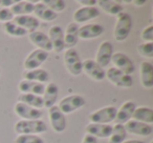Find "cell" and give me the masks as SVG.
I'll return each instance as SVG.
<instances>
[{"instance_id": "cell-19", "label": "cell", "mask_w": 153, "mask_h": 143, "mask_svg": "<svg viewBox=\"0 0 153 143\" xmlns=\"http://www.w3.org/2000/svg\"><path fill=\"white\" fill-rule=\"evenodd\" d=\"M17 25L21 26L22 28L26 31V32H35L40 25V22L36 17L30 15H22V16H15L13 19Z\"/></svg>"}, {"instance_id": "cell-13", "label": "cell", "mask_w": 153, "mask_h": 143, "mask_svg": "<svg viewBox=\"0 0 153 143\" xmlns=\"http://www.w3.org/2000/svg\"><path fill=\"white\" fill-rule=\"evenodd\" d=\"M124 127H125L127 133L137 135V136H142V137L150 136L153 133V128L150 124L134 121V120H129L128 122H126L124 124Z\"/></svg>"}, {"instance_id": "cell-41", "label": "cell", "mask_w": 153, "mask_h": 143, "mask_svg": "<svg viewBox=\"0 0 153 143\" xmlns=\"http://www.w3.org/2000/svg\"><path fill=\"white\" fill-rule=\"evenodd\" d=\"M133 3L135 5H137V7H140V5L145 4V3H146V1H144V0H142V1H138V0H136V1H133Z\"/></svg>"}, {"instance_id": "cell-17", "label": "cell", "mask_w": 153, "mask_h": 143, "mask_svg": "<svg viewBox=\"0 0 153 143\" xmlns=\"http://www.w3.org/2000/svg\"><path fill=\"white\" fill-rule=\"evenodd\" d=\"M136 109V104L133 101H127L125 102L120 109L117 111L114 122L115 124H125L129 120H131L132 115H133L134 109Z\"/></svg>"}, {"instance_id": "cell-28", "label": "cell", "mask_w": 153, "mask_h": 143, "mask_svg": "<svg viewBox=\"0 0 153 143\" xmlns=\"http://www.w3.org/2000/svg\"><path fill=\"white\" fill-rule=\"evenodd\" d=\"M35 4L30 1H17L13 7H10L14 16L30 15L34 12Z\"/></svg>"}, {"instance_id": "cell-40", "label": "cell", "mask_w": 153, "mask_h": 143, "mask_svg": "<svg viewBox=\"0 0 153 143\" xmlns=\"http://www.w3.org/2000/svg\"><path fill=\"white\" fill-rule=\"evenodd\" d=\"M79 3L85 7H94L97 4V0H79Z\"/></svg>"}, {"instance_id": "cell-4", "label": "cell", "mask_w": 153, "mask_h": 143, "mask_svg": "<svg viewBox=\"0 0 153 143\" xmlns=\"http://www.w3.org/2000/svg\"><path fill=\"white\" fill-rule=\"evenodd\" d=\"M64 63L72 76H79L82 73V61L78 52L74 49H68L64 54Z\"/></svg>"}, {"instance_id": "cell-32", "label": "cell", "mask_w": 153, "mask_h": 143, "mask_svg": "<svg viewBox=\"0 0 153 143\" xmlns=\"http://www.w3.org/2000/svg\"><path fill=\"white\" fill-rule=\"evenodd\" d=\"M3 28H4V32L7 35L13 37H24L27 35V32L24 28L17 25L14 21L4 22L3 23Z\"/></svg>"}, {"instance_id": "cell-35", "label": "cell", "mask_w": 153, "mask_h": 143, "mask_svg": "<svg viewBox=\"0 0 153 143\" xmlns=\"http://www.w3.org/2000/svg\"><path fill=\"white\" fill-rule=\"evenodd\" d=\"M137 52L140 56L147 58L153 57V42H145L137 46Z\"/></svg>"}, {"instance_id": "cell-44", "label": "cell", "mask_w": 153, "mask_h": 143, "mask_svg": "<svg viewBox=\"0 0 153 143\" xmlns=\"http://www.w3.org/2000/svg\"><path fill=\"white\" fill-rule=\"evenodd\" d=\"M151 143H153V142H151Z\"/></svg>"}, {"instance_id": "cell-3", "label": "cell", "mask_w": 153, "mask_h": 143, "mask_svg": "<svg viewBox=\"0 0 153 143\" xmlns=\"http://www.w3.org/2000/svg\"><path fill=\"white\" fill-rule=\"evenodd\" d=\"M86 104V100L81 95H70V96L64 97L60 101L58 107L60 111L65 115V114H70L76 109H81Z\"/></svg>"}, {"instance_id": "cell-31", "label": "cell", "mask_w": 153, "mask_h": 143, "mask_svg": "<svg viewBox=\"0 0 153 143\" xmlns=\"http://www.w3.org/2000/svg\"><path fill=\"white\" fill-rule=\"evenodd\" d=\"M127 132H126L124 124H115L112 126V132L109 136L108 143H123L126 140Z\"/></svg>"}, {"instance_id": "cell-24", "label": "cell", "mask_w": 153, "mask_h": 143, "mask_svg": "<svg viewBox=\"0 0 153 143\" xmlns=\"http://www.w3.org/2000/svg\"><path fill=\"white\" fill-rule=\"evenodd\" d=\"M80 26L76 23V22H72L69 23L66 28V31L64 33V44L65 47L68 49H74V45L78 43L79 40V36H78V33H79Z\"/></svg>"}, {"instance_id": "cell-8", "label": "cell", "mask_w": 153, "mask_h": 143, "mask_svg": "<svg viewBox=\"0 0 153 143\" xmlns=\"http://www.w3.org/2000/svg\"><path fill=\"white\" fill-rule=\"evenodd\" d=\"M48 58V53L42 51V49H35L24 60V68L26 70H33L39 68Z\"/></svg>"}, {"instance_id": "cell-37", "label": "cell", "mask_w": 153, "mask_h": 143, "mask_svg": "<svg viewBox=\"0 0 153 143\" xmlns=\"http://www.w3.org/2000/svg\"><path fill=\"white\" fill-rule=\"evenodd\" d=\"M142 38L147 42H152L153 41V25L147 26L144 31L142 32Z\"/></svg>"}, {"instance_id": "cell-16", "label": "cell", "mask_w": 153, "mask_h": 143, "mask_svg": "<svg viewBox=\"0 0 153 143\" xmlns=\"http://www.w3.org/2000/svg\"><path fill=\"white\" fill-rule=\"evenodd\" d=\"M104 32H105V28L103 25L98 23H90L81 26L79 28L78 36H79V39L86 40V39L97 38V37L101 36Z\"/></svg>"}, {"instance_id": "cell-15", "label": "cell", "mask_w": 153, "mask_h": 143, "mask_svg": "<svg viewBox=\"0 0 153 143\" xmlns=\"http://www.w3.org/2000/svg\"><path fill=\"white\" fill-rule=\"evenodd\" d=\"M100 16V10L96 7H83L78 9L74 14V20L76 24L80 22H87Z\"/></svg>"}, {"instance_id": "cell-23", "label": "cell", "mask_w": 153, "mask_h": 143, "mask_svg": "<svg viewBox=\"0 0 153 143\" xmlns=\"http://www.w3.org/2000/svg\"><path fill=\"white\" fill-rule=\"evenodd\" d=\"M140 82L145 88H153V65L151 62L144 61L140 63Z\"/></svg>"}, {"instance_id": "cell-9", "label": "cell", "mask_w": 153, "mask_h": 143, "mask_svg": "<svg viewBox=\"0 0 153 143\" xmlns=\"http://www.w3.org/2000/svg\"><path fill=\"white\" fill-rule=\"evenodd\" d=\"M82 70H84L91 79L102 81L106 78V72L94 60L87 59L82 62Z\"/></svg>"}, {"instance_id": "cell-26", "label": "cell", "mask_w": 153, "mask_h": 143, "mask_svg": "<svg viewBox=\"0 0 153 143\" xmlns=\"http://www.w3.org/2000/svg\"><path fill=\"white\" fill-rule=\"evenodd\" d=\"M132 119L134 121L143 122V123L150 124L153 122V109L150 107L142 106L136 107L132 115Z\"/></svg>"}, {"instance_id": "cell-1", "label": "cell", "mask_w": 153, "mask_h": 143, "mask_svg": "<svg viewBox=\"0 0 153 143\" xmlns=\"http://www.w3.org/2000/svg\"><path fill=\"white\" fill-rule=\"evenodd\" d=\"M46 123L42 120H19L15 124V132L18 135H38L46 132Z\"/></svg>"}, {"instance_id": "cell-5", "label": "cell", "mask_w": 153, "mask_h": 143, "mask_svg": "<svg viewBox=\"0 0 153 143\" xmlns=\"http://www.w3.org/2000/svg\"><path fill=\"white\" fill-rule=\"evenodd\" d=\"M106 78L111 83L119 86V88H129L133 84V79H132L131 75H127L115 67H110L107 70Z\"/></svg>"}, {"instance_id": "cell-12", "label": "cell", "mask_w": 153, "mask_h": 143, "mask_svg": "<svg viewBox=\"0 0 153 143\" xmlns=\"http://www.w3.org/2000/svg\"><path fill=\"white\" fill-rule=\"evenodd\" d=\"M113 55V45L109 41H104L100 44L99 49L97 52V57L94 61L101 66V67H106L111 62V57Z\"/></svg>"}, {"instance_id": "cell-7", "label": "cell", "mask_w": 153, "mask_h": 143, "mask_svg": "<svg viewBox=\"0 0 153 143\" xmlns=\"http://www.w3.org/2000/svg\"><path fill=\"white\" fill-rule=\"evenodd\" d=\"M111 61L114 64V67L120 70L127 75H131L135 70L132 60L124 53H114L111 57Z\"/></svg>"}, {"instance_id": "cell-6", "label": "cell", "mask_w": 153, "mask_h": 143, "mask_svg": "<svg viewBox=\"0 0 153 143\" xmlns=\"http://www.w3.org/2000/svg\"><path fill=\"white\" fill-rule=\"evenodd\" d=\"M117 109L114 106H106L94 112L89 115V120L91 123L108 124L109 122L114 121Z\"/></svg>"}, {"instance_id": "cell-14", "label": "cell", "mask_w": 153, "mask_h": 143, "mask_svg": "<svg viewBox=\"0 0 153 143\" xmlns=\"http://www.w3.org/2000/svg\"><path fill=\"white\" fill-rule=\"evenodd\" d=\"M48 38L53 45V49L57 53H61L65 49L64 44V32L61 26L53 25L49 28Z\"/></svg>"}, {"instance_id": "cell-11", "label": "cell", "mask_w": 153, "mask_h": 143, "mask_svg": "<svg viewBox=\"0 0 153 143\" xmlns=\"http://www.w3.org/2000/svg\"><path fill=\"white\" fill-rule=\"evenodd\" d=\"M14 111L17 114V116L22 118V120H40L43 116V113L40 109H34L21 102L16 103Z\"/></svg>"}, {"instance_id": "cell-21", "label": "cell", "mask_w": 153, "mask_h": 143, "mask_svg": "<svg viewBox=\"0 0 153 143\" xmlns=\"http://www.w3.org/2000/svg\"><path fill=\"white\" fill-rule=\"evenodd\" d=\"M112 132V126L109 124L89 123L86 126V133L96 138H109Z\"/></svg>"}, {"instance_id": "cell-29", "label": "cell", "mask_w": 153, "mask_h": 143, "mask_svg": "<svg viewBox=\"0 0 153 143\" xmlns=\"http://www.w3.org/2000/svg\"><path fill=\"white\" fill-rule=\"evenodd\" d=\"M24 79L44 84L46 81H48L49 75L45 70L37 68V70H26L25 73H24Z\"/></svg>"}, {"instance_id": "cell-30", "label": "cell", "mask_w": 153, "mask_h": 143, "mask_svg": "<svg viewBox=\"0 0 153 143\" xmlns=\"http://www.w3.org/2000/svg\"><path fill=\"white\" fill-rule=\"evenodd\" d=\"M18 102L24 103V104L32 106L34 109H42L44 107L43 104V99L41 96H37V95H32V94H21L18 97Z\"/></svg>"}, {"instance_id": "cell-36", "label": "cell", "mask_w": 153, "mask_h": 143, "mask_svg": "<svg viewBox=\"0 0 153 143\" xmlns=\"http://www.w3.org/2000/svg\"><path fill=\"white\" fill-rule=\"evenodd\" d=\"M15 16L11 12V10L7 7H0V21L1 22H9L14 19Z\"/></svg>"}, {"instance_id": "cell-18", "label": "cell", "mask_w": 153, "mask_h": 143, "mask_svg": "<svg viewBox=\"0 0 153 143\" xmlns=\"http://www.w3.org/2000/svg\"><path fill=\"white\" fill-rule=\"evenodd\" d=\"M28 38L36 46H38L39 49H42L46 53L53 51V45H51V40H49L48 36L44 33L40 32V31H35V32L28 34Z\"/></svg>"}, {"instance_id": "cell-20", "label": "cell", "mask_w": 153, "mask_h": 143, "mask_svg": "<svg viewBox=\"0 0 153 143\" xmlns=\"http://www.w3.org/2000/svg\"><path fill=\"white\" fill-rule=\"evenodd\" d=\"M19 91L22 94H32L37 95V96H42L44 94L45 85L43 83L23 79L19 83Z\"/></svg>"}, {"instance_id": "cell-33", "label": "cell", "mask_w": 153, "mask_h": 143, "mask_svg": "<svg viewBox=\"0 0 153 143\" xmlns=\"http://www.w3.org/2000/svg\"><path fill=\"white\" fill-rule=\"evenodd\" d=\"M42 3L46 5L49 10L55 12L56 14L64 11L66 7V3L63 0H44V1H42Z\"/></svg>"}, {"instance_id": "cell-27", "label": "cell", "mask_w": 153, "mask_h": 143, "mask_svg": "<svg viewBox=\"0 0 153 143\" xmlns=\"http://www.w3.org/2000/svg\"><path fill=\"white\" fill-rule=\"evenodd\" d=\"M97 3L109 15L117 16L119 14H121L123 12V7H122L121 2H119V1H114V0H100V1H97Z\"/></svg>"}, {"instance_id": "cell-25", "label": "cell", "mask_w": 153, "mask_h": 143, "mask_svg": "<svg viewBox=\"0 0 153 143\" xmlns=\"http://www.w3.org/2000/svg\"><path fill=\"white\" fill-rule=\"evenodd\" d=\"M33 13L36 15L37 19H41L43 21H47L51 22L53 21L55 19H57V14L55 12H53L51 10H49L46 5H44L42 2H38L35 4L34 7V12Z\"/></svg>"}, {"instance_id": "cell-2", "label": "cell", "mask_w": 153, "mask_h": 143, "mask_svg": "<svg viewBox=\"0 0 153 143\" xmlns=\"http://www.w3.org/2000/svg\"><path fill=\"white\" fill-rule=\"evenodd\" d=\"M117 23L114 28V38L117 41H125L128 38L132 28V19L125 12L117 16Z\"/></svg>"}, {"instance_id": "cell-10", "label": "cell", "mask_w": 153, "mask_h": 143, "mask_svg": "<svg viewBox=\"0 0 153 143\" xmlns=\"http://www.w3.org/2000/svg\"><path fill=\"white\" fill-rule=\"evenodd\" d=\"M49 121L53 126V130L56 133H62L66 128V118L65 115L60 111L57 105H53L48 109Z\"/></svg>"}, {"instance_id": "cell-43", "label": "cell", "mask_w": 153, "mask_h": 143, "mask_svg": "<svg viewBox=\"0 0 153 143\" xmlns=\"http://www.w3.org/2000/svg\"><path fill=\"white\" fill-rule=\"evenodd\" d=\"M0 75H1V70H0Z\"/></svg>"}, {"instance_id": "cell-42", "label": "cell", "mask_w": 153, "mask_h": 143, "mask_svg": "<svg viewBox=\"0 0 153 143\" xmlns=\"http://www.w3.org/2000/svg\"><path fill=\"white\" fill-rule=\"evenodd\" d=\"M123 143H144V142L140 140H127V141H124Z\"/></svg>"}, {"instance_id": "cell-34", "label": "cell", "mask_w": 153, "mask_h": 143, "mask_svg": "<svg viewBox=\"0 0 153 143\" xmlns=\"http://www.w3.org/2000/svg\"><path fill=\"white\" fill-rule=\"evenodd\" d=\"M16 143H44L41 137L37 135H19L15 140Z\"/></svg>"}, {"instance_id": "cell-39", "label": "cell", "mask_w": 153, "mask_h": 143, "mask_svg": "<svg viewBox=\"0 0 153 143\" xmlns=\"http://www.w3.org/2000/svg\"><path fill=\"white\" fill-rule=\"evenodd\" d=\"M16 2H17V1H14V0H2V1H0V7L10 9V7H13Z\"/></svg>"}, {"instance_id": "cell-38", "label": "cell", "mask_w": 153, "mask_h": 143, "mask_svg": "<svg viewBox=\"0 0 153 143\" xmlns=\"http://www.w3.org/2000/svg\"><path fill=\"white\" fill-rule=\"evenodd\" d=\"M82 143H98V140H97L96 137L91 136V135L86 134L85 136H84Z\"/></svg>"}, {"instance_id": "cell-22", "label": "cell", "mask_w": 153, "mask_h": 143, "mask_svg": "<svg viewBox=\"0 0 153 143\" xmlns=\"http://www.w3.org/2000/svg\"><path fill=\"white\" fill-rule=\"evenodd\" d=\"M58 94H59V88L55 82H49L46 86H45L44 94H43V104L44 107L51 109V106L56 105L58 98Z\"/></svg>"}]
</instances>
